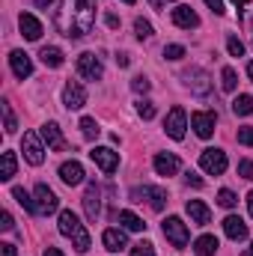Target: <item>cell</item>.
<instances>
[{
	"instance_id": "1",
	"label": "cell",
	"mask_w": 253,
	"mask_h": 256,
	"mask_svg": "<svg viewBox=\"0 0 253 256\" xmlns=\"http://www.w3.org/2000/svg\"><path fill=\"white\" fill-rule=\"evenodd\" d=\"M54 24L68 39L86 36L96 24V0H60Z\"/></svg>"
},
{
	"instance_id": "2",
	"label": "cell",
	"mask_w": 253,
	"mask_h": 256,
	"mask_svg": "<svg viewBox=\"0 0 253 256\" xmlns=\"http://www.w3.org/2000/svg\"><path fill=\"white\" fill-rule=\"evenodd\" d=\"M57 226H60V236L72 238V244H74L78 254H86V250H90V232H86V226L80 224V218H78L72 208H63V212H60Z\"/></svg>"
},
{
	"instance_id": "3",
	"label": "cell",
	"mask_w": 253,
	"mask_h": 256,
	"mask_svg": "<svg viewBox=\"0 0 253 256\" xmlns=\"http://www.w3.org/2000/svg\"><path fill=\"white\" fill-rule=\"evenodd\" d=\"M21 152H24V161H27V164L39 167V164L45 161L42 134H36V131H24V137H21Z\"/></svg>"
},
{
	"instance_id": "4",
	"label": "cell",
	"mask_w": 253,
	"mask_h": 256,
	"mask_svg": "<svg viewBox=\"0 0 253 256\" xmlns=\"http://www.w3.org/2000/svg\"><path fill=\"white\" fill-rule=\"evenodd\" d=\"M164 236H167V242L173 244V248H185L188 244V238H190V232H188V224L182 220V218H176V214H170L167 220H164Z\"/></svg>"
},
{
	"instance_id": "5",
	"label": "cell",
	"mask_w": 253,
	"mask_h": 256,
	"mask_svg": "<svg viewBox=\"0 0 253 256\" xmlns=\"http://www.w3.org/2000/svg\"><path fill=\"white\" fill-rule=\"evenodd\" d=\"M226 152L224 149H206L202 155H200V167L208 173V176H220V173H226Z\"/></svg>"
},
{
	"instance_id": "6",
	"label": "cell",
	"mask_w": 253,
	"mask_h": 256,
	"mask_svg": "<svg viewBox=\"0 0 253 256\" xmlns=\"http://www.w3.org/2000/svg\"><path fill=\"white\" fill-rule=\"evenodd\" d=\"M131 200H134V202H143V200H146L155 212H161V208L167 206V191H164V188H155V185H143V188H134V191H131Z\"/></svg>"
},
{
	"instance_id": "7",
	"label": "cell",
	"mask_w": 253,
	"mask_h": 256,
	"mask_svg": "<svg viewBox=\"0 0 253 256\" xmlns=\"http://www.w3.org/2000/svg\"><path fill=\"white\" fill-rule=\"evenodd\" d=\"M78 74L84 78V80H102V74H104V63L96 57V54H80L78 57Z\"/></svg>"
},
{
	"instance_id": "8",
	"label": "cell",
	"mask_w": 253,
	"mask_h": 256,
	"mask_svg": "<svg viewBox=\"0 0 253 256\" xmlns=\"http://www.w3.org/2000/svg\"><path fill=\"white\" fill-rule=\"evenodd\" d=\"M33 196H36V212H39V214H54V212L60 208V200H57V194L51 191L45 182H39V185H36Z\"/></svg>"
},
{
	"instance_id": "9",
	"label": "cell",
	"mask_w": 253,
	"mask_h": 256,
	"mask_svg": "<svg viewBox=\"0 0 253 256\" xmlns=\"http://www.w3.org/2000/svg\"><path fill=\"white\" fill-rule=\"evenodd\" d=\"M185 128H188V114H185V108H173V110L167 114V122H164L167 137L182 140V137H185Z\"/></svg>"
},
{
	"instance_id": "10",
	"label": "cell",
	"mask_w": 253,
	"mask_h": 256,
	"mask_svg": "<svg viewBox=\"0 0 253 256\" xmlns=\"http://www.w3.org/2000/svg\"><path fill=\"white\" fill-rule=\"evenodd\" d=\"M63 104L68 110H80L86 104V90H84L80 80H68L63 86Z\"/></svg>"
},
{
	"instance_id": "11",
	"label": "cell",
	"mask_w": 253,
	"mask_h": 256,
	"mask_svg": "<svg viewBox=\"0 0 253 256\" xmlns=\"http://www.w3.org/2000/svg\"><path fill=\"white\" fill-rule=\"evenodd\" d=\"M214 122H218V116H214L212 110H196V114H190V128H194L196 137H202V140H208V137L214 134Z\"/></svg>"
},
{
	"instance_id": "12",
	"label": "cell",
	"mask_w": 253,
	"mask_h": 256,
	"mask_svg": "<svg viewBox=\"0 0 253 256\" xmlns=\"http://www.w3.org/2000/svg\"><path fill=\"white\" fill-rule=\"evenodd\" d=\"M90 158L102 167V173H114L116 167H120V152H114V149H108V146H96L92 152H90Z\"/></svg>"
},
{
	"instance_id": "13",
	"label": "cell",
	"mask_w": 253,
	"mask_h": 256,
	"mask_svg": "<svg viewBox=\"0 0 253 256\" xmlns=\"http://www.w3.org/2000/svg\"><path fill=\"white\" fill-rule=\"evenodd\" d=\"M152 164H155V173H158V176H176V173L182 170V161H179L173 152H158V155L152 158Z\"/></svg>"
},
{
	"instance_id": "14",
	"label": "cell",
	"mask_w": 253,
	"mask_h": 256,
	"mask_svg": "<svg viewBox=\"0 0 253 256\" xmlns=\"http://www.w3.org/2000/svg\"><path fill=\"white\" fill-rule=\"evenodd\" d=\"M84 212H86L90 220H96V218L102 214V191H98L96 182L86 185V194H84Z\"/></svg>"
},
{
	"instance_id": "15",
	"label": "cell",
	"mask_w": 253,
	"mask_h": 256,
	"mask_svg": "<svg viewBox=\"0 0 253 256\" xmlns=\"http://www.w3.org/2000/svg\"><path fill=\"white\" fill-rule=\"evenodd\" d=\"M182 78H185V84L190 86V92H196V96H206L212 90V80H208V74L202 68H188Z\"/></svg>"
},
{
	"instance_id": "16",
	"label": "cell",
	"mask_w": 253,
	"mask_h": 256,
	"mask_svg": "<svg viewBox=\"0 0 253 256\" xmlns=\"http://www.w3.org/2000/svg\"><path fill=\"white\" fill-rule=\"evenodd\" d=\"M173 24L182 27V30H196V27H200V15H196L190 6L179 3V6L173 9Z\"/></svg>"
},
{
	"instance_id": "17",
	"label": "cell",
	"mask_w": 253,
	"mask_h": 256,
	"mask_svg": "<svg viewBox=\"0 0 253 256\" xmlns=\"http://www.w3.org/2000/svg\"><path fill=\"white\" fill-rule=\"evenodd\" d=\"M39 134H42V140H45L48 149H54V152H63L66 149V137H63V131H60L57 122H45Z\"/></svg>"
},
{
	"instance_id": "18",
	"label": "cell",
	"mask_w": 253,
	"mask_h": 256,
	"mask_svg": "<svg viewBox=\"0 0 253 256\" xmlns=\"http://www.w3.org/2000/svg\"><path fill=\"white\" fill-rule=\"evenodd\" d=\"M9 68H12V74H15V78H21V80H24V78H30V74H33V60H30L24 51H12V54H9Z\"/></svg>"
},
{
	"instance_id": "19",
	"label": "cell",
	"mask_w": 253,
	"mask_h": 256,
	"mask_svg": "<svg viewBox=\"0 0 253 256\" xmlns=\"http://www.w3.org/2000/svg\"><path fill=\"white\" fill-rule=\"evenodd\" d=\"M18 27H21V36H24L27 42H39V39H42V24H39L30 12H21Z\"/></svg>"
},
{
	"instance_id": "20",
	"label": "cell",
	"mask_w": 253,
	"mask_h": 256,
	"mask_svg": "<svg viewBox=\"0 0 253 256\" xmlns=\"http://www.w3.org/2000/svg\"><path fill=\"white\" fill-rule=\"evenodd\" d=\"M185 212H188L190 224H196V226H206V224L212 220V212H208V206H206L202 200H188Z\"/></svg>"
},
{
	"instance_id": "21",
	"label": "cell",
	"mask_w": 253,
	"mask_h": 256,
	"mask_svg": "<svg viewBox=\"0 0 253 256\" xmlns=\"http://www.w3.org/2000/svg\"><path fill=\"white\" fill-rule=\"evenodd\" d=\"M84 164L80 161H63L60 164V179H63L66 185H80L84 182Z\"/></svg>"
},
{
	"instance_id": "22",
	"label": "cell",
	"mask_w": 253,
	"mask_h": 256,
	"mask_svg": "<svg viewBox=\"0 0 253 256\" xmlns=\"http://www.w3.org/2000/svg\"><path fill=\"white\" fill-rule=\"evenodd\" d=\"M102 244L110 250V254H120V250H126V244H128V238H126V230L120 226H114V230H104V236H102Z\"/></svg>"
},
{
	"instance_id": "23",
	"label": "cell",
	"mask_w": 253,
	"mask_h": 256,
	"mask_svg": "<svg viewBox=\"0 0 253 256\" xmlns=\"http://www.w3.org/2000/svg\"><path fill=\"white\" fill-rule=\"evenodd\" d=\"M224 232H226L232 242H244V238H248V224H244L238 214H230V218H224Z\"/></svg>"
},
{
	"instance_id": "24",
	"label": "cell",
	"mask_w": 253,
	"mask_h": 256,
	"mask_svg": "<svg viewBox=\"0 0 253 256\" xmlns=\"http://www.w3.org/2000/svg\"><path fill=\"white\" fill-rule=\"evenodd\" d=\"M218 248H220V244H218L214 236H200V238L194 242V254L196 256H214L218 254Z\"/></svg>"
},
{
	"instance_id": "25",
	"label": "cell",
	"mask_w": 253,
	"mask_h": 256,
	"mask_svg": "<svg viewBox=\"0 0 253 256\" xmlns=\"http://www.w3.org/2000/svg\"><path fill=\"white\" fill-rule=\"evenodd\" d=\"M39 57H42V63L48 66V68H60V66H63V51H60L57 45H45V48L39 51Z\"/></svg>"
},
{
	"instance_id": "26",
	"label": "cell",
	"mask_w": 253,
	"mask_h": 256,
	"mask_svg": "<svg viewBox=\"0 0 253 256\" xmlns=\"http://www.w3.org/2000/svg\"><path fill=\"white\" fill-rule=\"evenodd\" d=\"M120 226H122V230H128V232H143V230H146V224H143L134 212H128V208H122V212H120Z\"/></svg>"
},
{
	"instance_id": "27",
	"label": "cell",
	"mask_w": 253,
	"mask_h": 256,
	"mask_svg": "<svg viewBox=\"0 0 253 256\" xmlns=\"http://www.w3.org/2000/svg\"><path fill=\"white\" fill-rule=\"evenodd\" d=\"M15 167H18L15 152H3V155H0V179H3V182H9V179L15 176Z\"/></svg>"
},
{
	"instance_id": "28",
	"label": "cell",
	"mask_w": 253,
	"mask_h": 256,
	"mask_svg": "<svg viewBox=\"0 0 253 256\" xmlns=\"http://www.w3.org/2000/svg\"><path fill=\"white\" fill-rule=\"evenodd\" d=\"M232 114H236V116H250L253 114V96H244V92L236 96V98H232Z\"/></svg>"
},
{
	"instance_id": "29",
	"label": "cell",
	"mask_w": 253,
	"mask_h": 256,
	"mask_svg": "<svg viewBox=\"0 0 253 256\" xmlns=\"http://www.w3.org/2000/svg\"><path fill=\"white\" fill-rule=\"evenodd\" d=\"M0 110H3V131L6 134H15V128H18V122H15V114H12V104L3 98L0 102Z\"/></svg>"
},
{
	"instance_id": "30",
	"label": "cell",
	"mask_w": 253,
	"mask_h": 256,
	"mask_svg": "<svg viewBox=\"0 0 253 256\" xmlns=\"http://www.w3.org/2000/svg\"><path fill=\"white\" fill-rule=\"evenodd\" d=\"M12 196H15V200H18V206H24L30 214H39V212H36V196H30L24 188H12Z\"/></svg>"
},
{
	"instance_id": "31",
	"label": "cell",
	"mask_w": 253,
	"mask_h": 256,
	"mask_svg": "<svg viewBox=\"0 0 253 256\" xmlns=\"http://www.w3.org/2000/svg\"><path fill=\"white\" fill-rule=\"evenodd\" d=\"M80 134H84L86 140H96V137L102 134V128H98V122H96L92 116H84V120H80Z\"/></svg>"
},
{
	"instance_id": "32",
	"label": "cell",
	"mask_w": 253,
	"mask_h": 256,
	"mask_svg": "<svg viewBox=\"0 0 253 256\" xmlns=\"http://www.w3.org/2000/svg\"><path fill=\"white\" fill-rule=\"evenodd\" d=\"M220 86H224L226 92H232V90L238 86V74H236V68H230V66H226V68L220 72Z\"/></svg>"
},
{
	"instance_id": "33",
	"label": "cell",
	"mask_w": 253,
	"mask_h": 256,
	"mask_svg": "<svg viewBox=\"0 0 253 256\" xmlns=\"http://www.w3.org/2000/svg\"><path fill=\"white\" fill-rule=\"evenodd\" d=\"M134 33H137V39H152L155 30H152V24H149L146 18H137V21H134Z\"/></svg>"
},
{
	"instance_id": "34",
	"label": "cell",
	"mask_w": 253,
	"mask_h": 256,
	"mask_svg": "<svg viewBox=\"0 0 253 256\" xmlns=\"http://www.w3.org/2000/svg\"><path fill=\"white\" fill-rule=\"evenodd\" d=\"M226 51H230L232 57H244V42H242L238 36H230V39H226Z\"/></svg>"
},
{
	"instance_id": "35",
	"label": "cell",
	"mask_w": 253,
	"mask_h": 256,
	"mask_svg": "<svg viewBox=\"0 0 253 256\" xmlns=\"http://www.w3.org/2000/svg\"><path fill=\"white\" fill-rule=\"evenodd\" d=\"M218 202L224 206V208H236V202H238V196L230 191V188H224V191L218 194Z\"/></svg>"
},
{
	"instance_id": "36",
	"label": "cell",
	"mask_w": 253,
	"mask_h": 256,
	"mask_svg": "<svg viewBox=\"0 0 253 256\" xmlns=\"http://www.w3.org/2000/svg\"><path fill=\"white\" fill-rule=\"evenodd\" d=\"M137 116L140 120H155V104L152 102H137Z\"/></svg>"
},
{
	"instance_id": "37",
	"label": "cell",
	"mask_w": 253,
	"mask_h": 256,
	"mask_svg": "<svg viewBox=\"0 0 253 256\" xmlns=\"http://www.w3.org/2000/svg\"><path fill=\"white\" fill-rule=\"evenodd\" d=\"M131 256H155V248H152V242H137V244L131 248Z\"/></svg>"
},
{
	"instance_id": "38",
	"label": "cell",
	"mask_w": 253,
	"mask_h": 256,
	"mask_svg": "<svg viewBox=\"0 0 253 256\" xmlns=\"http://www.w3.org/2000/svg\"><path fill=\"white\" fill-rule=\"evenodd\" d=\"M185 57V48L182 45H167L164 48V60H182Z\"/></svg>"
},
{
	"instance_id": "39",
	"label": "cell",
	"mask_w": 253,
	"mask_h": 256,
	"mask_svg": "<svg viewBox=\"0 0 253 256\" xmlns=\"http://www.w3.org/2000/svg\"><path fill=\"white\" fill-rule=\"evenodd\" d=\"M149 86H152V84H149V78H143V74H137V78L131 80V90H134V92H149Z\"/></svg>"
},
{
	"instance_id": "40",
	"label": "cell",
	"mask_w": 253,
	"mask_h": 256,
	"mask_svg": "<svg viewBox=\"0 0 253 256\" xmlns=\"http://www.w3.org/2000/svg\"><path fill=\"white\" fill-rule=\"evenodd\" d=\"M238 176L253 182V161H248V158H244V161H238Z\"/></svg>"
},
{
	"instance_id": "41",
	"label": "cell",
	"mask_w": 253,
	"mask_h": 256,
	"mask_svg": "<svg viewBox=\"0 0 253 256\" xmlns=\"http://www.w3.org/2000/svg\"><path fill=\"white\" fill-rule=\"evenodd\" d=\"M238 143H244V146H253V128H250V126L238 128Z\"/></svg>"
},
{
	"instance_id": "42",
	"label": "cell",
	"mask_w": 253,
	"mask_h": 256,
	"mask_svg": "<svg viewBox=\"0 0 253 256\" xmlns=\"http://www.w3.org/2000/svg\"><path fill=\"white\" fill-rule=\"evenodd\" d=\"M206 6L214 12V15H224L226 12V6H224V0H206Z\"/></svg>"
},
{
	"instance_id": "43",
	"label": "cell",
	"mask_w": 253,
	"mask_h": 256,
	"mask_svg": "<svg viewBox=\"0 0 253 256\" xmlns=\"http://www.w3.org/2000/svg\"><path fill=\"white\" fill-rule=\"evenodd\" d=\"M0 220H3V224H0V230H3V232H9V230L15 226V220H12V214H9V212H3V214H0Z\"/></svg>"
},
{
	"instance_id": "44",
	"label": "cell",
	"mask_w": 253,
	"mask_h": 256,
	"mask_svg": "<svg viewBox=\"0 0 253 256\" xmlns=\"http://www.w3.org/2000/svg\"><path fill=\"white\" fill-rule=\"evenodd\" d=\"M185 179H188V185H194V188H202V179H200L196 173H188Z\"/></svg>"
},
{
	"instance_id": "45",
	"label": "cell",
	"mask_w": 253,
	"mask_h": 256,
	"mask_svg": "<svg viewBox=\"0 0 253 256\" xmlns=\"http://www.w3.org/2000/svg\"><path fill=\"white\" fill-rule=\"evenodd\" d=\"M0 256H15V244H0Z\"/></svg>"
},
{
	"instance_id": "46",
	"label": "cell",
	"mask_w": 253,
	"mask_h": 256,
	"mask_svg": "<svg viewBox=\"0 0 253 256\" xmlns=\"http://www.w3.org/2000/svg\"><path fill=\"white\" fill-rule=\"evenodd\" d=\"M42 256H63V250H60V248H45Z\"/></svg>"
},
{
	"instance_id": "47",
	"label": "cell",
	"mask_w": 253,
	"mask_h": 256,
	"mask_svg": "<svg viewBox=\"0 0 253 256\" xmlns=\"http://www.w3.org/2000/svg\"><path fill=\"white\" fill-rule=\"evenodd\" d=\"M152 3V9H161V6H167V3H173V0H149Z\"/></svg>"
},
{
	"instance_id": "48",
	"label": "cell",
	"mask_w": 253,
	"mask_h": 256,
	"mask_svg": "<svg viewBox=\"0 0 253 256\" xmlns=\"http://www.w3.org/2000/svg\"><path fill=\"white\" fill-rule=\"evenodd\" d=\"M116 63H120L122 68H126V66L131 63V60H128V54H116Z\"/></svg>"
},
{
	"instance_id": "49",
	"label": "cell",
	"mask_w": 253,
	"mask_h": 256,
	"mask_svg": "<svg viewBox=\"0 0 253 256\" xmlns=\"http://www.w3.org/2000/svg\"><path fill=\"white\" fill-rule=\"evenodd\" d=\"M232 6H236V9H238V15H242V9L248 6V0H232Z\"/></svg>"
},
{
	"instance_id": "50",
	"label": "cell",
	"mask_w": 253,
	"mask_h": 256,
	"mask_svg": "<svg viewBox=\"0 0 253 256\" xmlns=\"http://www.w3.org/2000/svg\"><path fill=\"white\" fill-rule=\"evenodd\" d=\"M33 3H36V6H39V9H48V6H51V3H54V0H33Z\"/></svg>"
},
{
	"instance_id": "51",
	"label": "cell",
	"mask_w": 253,
	"mask_h": 256,
	"mask_svg": "<svg viewBox=\"0 0 253 256\" xmlns=\"http://www.w3.org/2000/svg\"><path fill=\"white\" fill-rule=\"evenodd\" d=\"M248 212H250V218H253V191L248 194Z\"/></svg>"
},
{
	"instance_id": "52",
	"label": "cell",
	"mask_w": 253,
	"mask_h": 256,
	"mask_svg": "<svg viewBox=\"0 0 253 256\" xmlns=\"http://www.w3.org/2000/svg\"><path fill=\"white\" fill-rule=\"evenodd\" d=\"M244 256H253V242H250V248H248V250H244Z\"/></svg>"
},
{
	"instance_id": "53",
	"label": "cell",
	"mask_w": 253,
	"mask_h": 256,
	"mask_svg": "<svg viewBox=\"0 0 253 256\" xmlns=\"http://www.w3.org/2000/svg\"><path fill=\"white\" fill-rule=\"evenodd\" d=\"M248 74H250V78H253V63H248Z\"/></svg>"
},
{
	"instance_id": "54",
	"label": "cell",
	"mask_w": 253,
	"mask_h": 256,
	"mask_svg": "<svg viewBox=\"0 0 253 256\" xmlns=\"http://www.w3.org/2000/svg\"><path fill=\"white\" fill-rule=\"evenodd\" d=\"M122 3H134V0H122Z\"/></svg>"
}]
</instances>
